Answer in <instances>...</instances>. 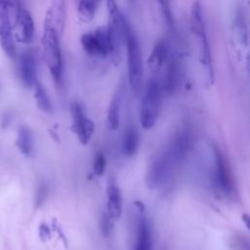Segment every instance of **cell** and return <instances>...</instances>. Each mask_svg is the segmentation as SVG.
Masks as SVG:
<instances>
[{"mask_svg": "<svg viewBox=\"0 0 250 250\" xmlns=\"http://www.w3.org/2000/svg\"><path fill=\"white\" fill-rule=\"evenodd\" d=\"M124 44L127 53V68L128 80L131 90L134 94H139L142 89L143 82V59L139 40L133 32L131 26L125 33Z\"/></svg>", "mask_w": 250, "mask_h": 250, "instance_id": "6da1fadb", "label": "cell"}, {"mask_svg": "<svg viewBox=\"0 0 250 250\" xmlns=\"http://www.w3.org/2000/svg\"><path fill=\"white\" fill-rule=\"evenodd\" d=\"M161 100V86L156 79H150L146 84L141 105L140 122L144 129H151L158 117Z\"/></svg>", "mask_w": 250, "mask_h": 250, "instance_id": "7a4b0ae2", "label": "cell"}, {"mask_svg": "<svg viewBox=\"0 0 250 250\" xmlns=\"http://www.w3.org/2000/svg\"><path fill=\"white\" fill-rule=\"evenodd\" d=\"M61 36L50 28H44L42 36L43 56L54 80L60 84L62 76V58L60 44Z\"/></svg>", "mask_w": 250, "mask_h": 250, "instance_id": "3957f363", "label": "cell"}, {"mask_svg": "<svg viewBox=\"0 0 250 250\" xmlns=\"http://www.w3.org/2000/svg\"><path fill=\"white\" fill-rule=\"evenodd\" d=\"M175 167L176 165L167 149L155 156L146 174L147 187L149 188H157L163 186L170 179Z\"/></svg>", "mask_w": 250, "mask_h": 250, "instance_id": "277c9868", "label": "cell"}, {"mask_svg": "<svg viewBox=\"0 0 250 250\" xmlns=\"http://www.w3.org/2000/svg\"><path fill=\"white\" fill-rule=\"evenodd\" d=\"M84 51L97 58H105L111 55V43L106 27H99L94 32L84 33L80 39Z\"/></svg>", "mask_w": 250, "mask_h": 250, "instance_id": "5b68a950", "label": "cell"}, {"mask_svg": "<svg viewBox=\"0 0 250 250\" xmlns=\"http://www.w3.org/2000/svg\"><path fill=\"white\" fill-rule=\"evenodd\" d=\"M12 10V2L0 1V46L10 58H14L16 55V45L11 21Z\"/></svg>", "mask_w": 250, "mask_h": 250, "instance_id": "8992f818", "label": "cell"}, {"mask_svg": "<svg viewBox=\"0 0 250 250\" xmlns=\"http://www.w3.org/2000/svg\"><path fill=\"white\" fill-rule=\"evenodd\" d=\"M70 114L72 118V129L81 145H87L93 137L95 123L85 114L84 108L78 102L70 104Z\"/></svg>", "mask_w": 250, "mask_h": 250, "instance_id": "52a82bcc", "label": "cell"}, {"mask_svg": "<svg viewBox=\"0 0 250 250\" xmlns=\"http://www.w3.org/2000/svg\"><path fill=\"white\" fill-rule=\"evenodd\" d=\"M16 35L20 42L28 44L34 35V21L30 12L20 3H13Z\"/></svg>", "mask_w": 250, "mask_h": 250, "instance_id": "ba28073f", "label": "cell"}, {"mask_svg": "<svg viewBox=\"0 0 250 250\" xmlns=\"http://www.w3.org/2000/svg\"><path fill=\"white\" fill-rule=\"evenodd\" d=\"M192 145V133L189 128H183L173 139L169 146L166 148L175 163L178 166L188 154Z\"/></svg>", "mask_w": 250, "mask_h": 250, "instance_id": "9c48e42d", "label": "cell"}, {"mask_svg": "<svg viewBox=\"0 0 250 250\" xmlns=\"http://www.w3.org/2000/svg\"><path fill=\"white\" fill-rule=\"evenodd\" d=\"M214 178L217 188L224 193L229 194L232 190V180L229 174L228 165L220 151V149L214 147Z\"/></svg>", "mask_w": 250, "mask_h": 250, "instance_id": "30bf717a", "label": "cell"}, {"mask_svg": "<svg viewBox=\"0 0 250 250\" xmlns=\"http://www.w3.org/2000/svg\"><path fill=\"white\" fill-rule=\"evenodd\" d=\"M66 11L65 3L63 1H54L50 4L45 20H44V28H50L56 31L60 36L62 35L64 24H65Z\"/></svg>", "mask_w": 250, "mask_h": 250, "instance_id": "8fae6325", "label": "cell"}, {"mask_svg": "<svg viewBox=\"0 0 250 250\" xmlns=\"http://www.w3.org/2000/svg\"><path fill=\"white\" fill-rule=\"evenodd\" d=\"M19 74L26 88H34L37 81L36 61L31 52H22L19 57Z\"/></svg>", "mask_w": 250, "mask_h": 250, "instance_id": "7c38bea8", "label": "cell"}, {"mask_svg": "<svg viewBox=\"0 0 250 250\" xmlns=\"http://www.w3.org/2000/svg\"><path fill=\"white\" fill-rule=\"evenodd\" d=\"M106 208L107 214L112 221H118L122 214V195L121 191L113 179H110L106 188Z\"/></svg>", "mask_w": 250, "mask_h": 250, "instance_id": "4fadbf2b", "label": "cell"}, {"mask_svg": "<svg viewBox=\"0 0 250 250\" xmlns=\"http://www.w3.org/2000/svg\"><path fill=\"white\" fill-rule=\"evenodd\" d=\"M180 81V65L178 60L169 55L168 60L166 62V69L163 77V91L167 95H171L175 92L178 87Z\"/></svg>", "mask_w": 250, "mask_h": 250, "instance_id": "5bb4252c", "label": "cell"}, {"mask_svg": "<svg viewBox=\"0 0 250 250\" xmlns=\"http://www.w3.org/2000/svg\"><path fill=\"white\" fill-rule=\"evenodd\" d=\"M137 240L134 250H152V235L149 221L145 212H139Z\"/></svg>", "mask_w": 250, "mask_h": 250, "instance_id": "9a60e30c", "label": "cell"}, {"mask_svg": "<svg viewBox=\"0 0 250 250\" xmlns=\"http://www.w3.org/2000/svg\"><path fill=\"white\" fill-rule=\"evenodd\" d=\"M199 53H200V62L202 65V69L205 73L206 79L209 83H213L214 80V68L212 62V55L211 49L208 41V37L206 34V30L202 31L199 35Z\"/></svg>", "mask_w": 250, "mask_h": 250, "instance_id": "2e32d148", "label": "cell"}, {"mask_svg": "<svg viewBox=\"0 0 250 250\" xmlns=\"http://www.w3.org/2000/svg\"><path fill=\"white\" fill-rule=\"evenodd\" d=\"M169 49L164 40H159L153 46V49L147 60V66L151 72H157L167 62L169 57Z\"/></svg>", "mask_w": 250, "mask_h": 250, "instance_id": "e0dca14e", "label": "cell"}, {"mask_svg": "<svg viewBox=\"0 0 250 250\" xmlns=\"http://www.w3.org/2000/svg\"><path fill=\"white\" fill-rule=\"evenodd\" d=\"M233 29L236 35L238 42L243 45H248L249 33H248V25L246 20V14L241 7L235 9L233 16Z\"/></svg>", "mask_w": 250, "mask_h": 250, "instance_id": "ac0fdd59", "label": "cell"}, {"mask_svg": "<svg viewBox=\"0 0 250 250\" xmlns=\"http://www.w3.org/2000/svg\"><path fill=\"white\" fill-rule=\"evenodd\" d=\"M121 107V91L118 89L112 96L106 115V124L109 130L114 131L119 126Z\"/></svg>", "mask_w": 250, "mask_h": 250, "instance_id": "d6986e66", "label": "cell"}, {"mask_svg": "<svg viewBox=\"0 0 250 250\" xmlns=\"http://www.w3.org/2000/svg\"><path fill=\"white\" fill-rule=\"evenodd\" d=\"M17 146L25 156H29L34 149L33 136L31 130L26 126H21L17 134Z\"/></svg>", "mask_w": 250, "mask_h": 250, "instance_id": "ffe728a7", "label": "cell"}, {"mask_svg": "<svg viewBox=\"0 0 250 250\" xmlns=\"http://www.w3.org/2000/svg\"><path fill=\"white\" fill-rule=\"evenodd\" d=\"M139 143H140V136L136 128L133 126L128 127L123 136V142H122L123 153L128 157L135 155L139 147Z\"/></svg>", "mask_w": 250, "mask_h": 250, "instance_id": "44dd1931", "label": "cell"}, {"mask_svg": "<svg viewBox=\"0 0 250 250\" xmlns=\"http://www.w3.org/2000/svg\"><path fill=\"white\" fill-rule=\"evenodd\" d=\"M33 89H34V98H35L38 108L43 112L51 113L53 111V106L45 87L38 81L35 84Z\"/></svg>", "mask_w": 250, "mask_h": 250, "instance_id": "7402d4cb", "label": "cell"}, {"mask_svg": "<svg viewBox=\"0 0 250 250\" xmlns=\"http://www.w3.org/2000/svg\"><path fill=\"white\" fill-rule=\"evenodd\" d=\"M190 21H191V28L195 35H199L202 31L206 30L204 19L202 16L201 6H200V3L198 2H194L191 6Z\"/></svg>", "mask_w": 250, "mask_h": 250, "instance_id": "603a6c76", "label": "cell"}, {"mask_svg": "<svg viewBox=\"0 0 250 250\" xmlns=\"http://www.w3.org/2000/svg\"><path fill=\"white\" fill-rule=\"evenodd\" d=\"M98 3L94 1H80L78 2L77 10L79 19L84 22H89L93 20L96 11H97Z\"/></svg>", "mask_w": 250, "mask_h": 250, "instance_id": "cb8c5ba5", "label": "cell"}, {"mask_svg": "<svg viewBox=\"0 0 250 250\" xmlns=\"http://www.w3.org/2000/svg\"><path fill=\"white\" fill-rule=\"evenodd\" d=\"M100 228H101V232L104 237H109L113 231V221L112 219L108 216L107 212H104L101 215L100 218Z\"/></svg>", "mask_w": 250, "mask_h": 250, "instance_id": "d4e9b609", "label": "cell"}, {"mask_svg": "<svg viewBox=\"0 0 250 250\" xmlns=\"http://www.w3.org/2000/svg\"><path fill=\"white\" fill-rule=\"evenodd\" d=\"M106 167L105 156L102 151H97L94 156L93 162V172L96 176H102L104 173Z\"/></svg>", "mask_w": 250, "mask_h": 250, "instance_id": "484cf974", "label": "cell"}, {"mask_svg": "<svg viewBox=\"0 0 250 250\" xmlns=\"http://www.w3.org/2000/svg\"><path fill=\"white\" fill-rule=\"evenodd\" d=\"M50 234H51V230L49 229V227L46 224H41L39 227V236L43 241H46L50 238Z\"/></svg>", "mask_w": 250, "mask_h": 250, "instance_id": "4316f807", "label": "cell"}, {"mask_svg": "<svg viewBox=\"0 0 250 250\" xmlns=\"http://www.w3.org/2000/svg\"><path fill=\"white\" fill-rule=\"evenodd\" d=\"M46 192H45V188H44V186H42V187H40V189L38 190V195H37V204H41L42 203V201L44 200L43 198H44V194H45Z\"/></svg>", "mask_w": 250, "mask_h": 250, "instance_id": "83f0119b", "label": "cell"}, {"mask_svg": "<svg viewBox=\"0 0 250 250\" xmlns=\"http://www.w3.org/2000/svg\"><path fill=\"white\" fill-rule=\"evenodd\" d=\"M241 219H242L243 223L245 224L246 228L250 230V216H249V215H247V214H243V215H242V217H241Z\"/></svg>", "mask_w": 250, "mask_h": 250, "instance_id": "f1b7e54d", "label": "cell"}, {"mask_svg": "<svg viewBox=\"0 0 250 250\" xmlns=\"http://www.w3.org/2000/svg\"><path fill=\"white\" fill-rule=\"evenodd\" d=\"M246 68H247L248 78H249V82H250V51L248 52L247 57H246Z\"/></svg>", "mask_w": 250, "mask_h": 250, "instance_id": "f546056e", "label": "cell"}]
</instances>
